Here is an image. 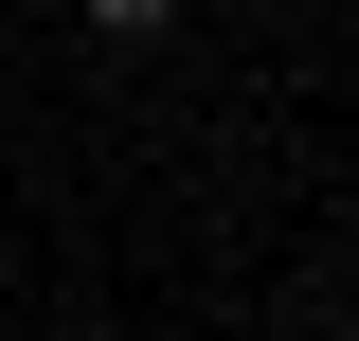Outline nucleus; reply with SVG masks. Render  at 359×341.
<instances>
[{
  "mask_svg": "<svg viewBox=\"0 0 359 341\" xmlns=\"http://www.w3.org/2000/svg\"><path fill=\"white\" fill-rule=\"evenodd\" d=\"M90 18H108V36H162V18H180V0H90Z\"/></svg>",
  "mask_w": 359,
  "mask_h": 341,
  "instance_id": "1",
  "label": "nucleus"
}]
</instances>
